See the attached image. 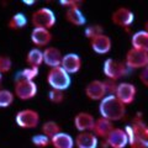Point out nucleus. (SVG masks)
Masks as SVG:
<instances>
[{
    "mask_svg": "<svg viewBox=\"0 0 148 148\" xmlns=\"http://www.w3.org/2000/svg\"><path fill=\"white\" fill-rule=\"evenodd\" d=\"M99 112L101 117L109 121H120L126 115V106L115 95H106L99 104Z\"/></svg>",
    "mask_w": 148,
    "mask_h": 148,
    "instance_id": "1",
    "label": "nucleus"
},
{
    "mask_svg": "<svg viewBox=\"0 0 148 148\" xmlns=\"http://www.w3.org/2000/svg\"><path fill=\"white\" fill-rule=\"evenodd\" d=\"M47 83L52 89L64 91L71 85V75L62 67L51 68L47 74Z\"/></svg>",
    "mask_w": 148,
    "mask_h": 148,
    "instance_id": "2",
    "label": "nucleus"
},
{
    "mask_svg": "<svg viewBox=\"0 0 148 148\" xmlns=\"http://www.w3.org/2000/svg\"><path fill=\"white\" fill-rule=\"evenodd\" d=\"M128 71L130 69L126 66V63L119 62L112 58H108L104 62V66H103V72L105 74V77L114 82H116L119 79H121L122 77L127 75Z\"/></svg>",
    "mask_w": 148,
    "mask_h": 148,
    "instance_id": "3",
    "label": "nucleus"
},
{
    "mask_svg": "<svg viewBox=\"0 0 148 148\" xmlns=\"http://www.w3.org/2000/svg\"><path fill=\"white\" fill-rule=\"evenodd\" d=\"M31 21L35 27L49 30L56 25V16L49 8H40L32 14Z\"/></svg>",
    "mask_w": 148,
    "mask_h": 148,
    "instance_id": "4",
    "label": "nucleus"
},
{
    "mask_svg": "<svg viewBox=\"0 0 148 148\" xmlns=\"http://www.w3.org/2000/svg\"><path fill=\"white\" fill-rule=\"evenodd\" d=\"M37 94V85L34 80H26L21 77L15 79V95L20 100H30Z\"/></svg>",
    "mask_w": 148,
    "mask_h": 148,
    "instance_id": "5",
    "label": "nucleus"
},
{
    "mask_svg": "<svg viewBox=\"0 0 148 148\" xmlns=\"http://www.w3.org/2000/svg\"><path fill=\"white\" fill-rule=\"evenodd\" d=\"M15 121L18 127L25 128V130H31L37 127L40 122V115L37 111L32 109H25L18 111L15 116Z\"/></svg>",
    "mask_w": 148,
    "mask_h": 148,
    "instance_id": "6",
    "label": "nucleus"
},
{
    "mask_svg": "<svg viewBox=\"0 0 148 148\" xmlns=\"http://www.w3.org/2000/svg\"><path fill=\"white\" fill-rule=\"evenodd\" d=\"M125 63L128 69H143L148 64V53L136 48H131L126 54Z\"/></svg>",
    "mask_w": 148,
    "mask_h": 148,
    "instance_id": "7",
    "label": "nucleus"
},
{
    "mask_svg": "<svg viewBox=\"0 0 148 148\" xmlns=\"http://www.w3.org/2000/svg\"><path fill=\"white\" fill-rule=\"evenodd\" d=\"M136 95H137V88L133 84H131V83H119L115 96L125 106L133 104V101L136 100Z\"/></svg>",
    "mask_w": 148,
    "mask_h": 148,
    "instance_id": "8",
    "label": "nucleus"
},
{
    "mask_svg": "<svg viewBox=\"0 0 148 148\" xmlns=\"http://www.w3.org/2000/svg\"><path fill=\"white\" fill-rule=\"evenodd\" d=\"M85 95L88 99H90L92 101H101L108 95L105 82L95 79V80H91L90 83H88L85 86Z\"/></svg>",
    "mask_w": 148,
    "mask_h": 148,
    "instance_id": "9",
    "label": "nucleus"
},
{
    "mask_svg": "<svg viewBox=\"0 0 148 148\" xmlns=\"http://www.w3.org/2000/svg\"><path fill=\"white\" fill-rule=\"evenodd\" d=\"M111 21L119 27L128 29L135 21V14L128 8H119L111 15Z\"/></svg>",
    "mask_w": 148,
    "mask_h": 148,
    "instance_id": "10",
    "label": "nucleus"
},
{
    "mask_svg": "<svg viewBox=\"0 0 148 148\" xmlns=\"http://www.w3.org/2000/svg\"><path fill=\"white\" fill-rule=\"evenodd\" d=\"M105 141L110 148H125L128 146V137L126 131L119 127H114Z\"/></svg>",
    "mask_w": 148,
    "mask_h": 148,
    "instance_id": "11",
    "label": "nucleus"
},
{
    "mask_svg": "<svg viewBox=\"0 0 148 148\" xmlns=\"http://www.w3.org/2000/svg\"><path fill=\"white\" fill-rule=\"evenodd\" d=\"M95 125V119L89 112H78L74 117V126L79 132H91Z\"/></svg>",
    "mask_w": 148,
    "mask_h": 148,
    "instance_id": "12",
    "label": "nucleus"
},
{
    "mask_svg": "<svg viewBox=\"0 0 148 148\" xmlns=\"http://www.w3.org/2000/svg\"><path fill=\"white\" fill-rule=\"evenodd\" d=\"M61 67L66 71L68 74L78 73L82 68V59L75 53H67L63 56Z\"/></svg>",
    "mask_w": 148,
    "mask_h": 148,
    "instance_id": "13",
    "label": "nucleus"
},
{
    "mask_svg": "<svg viewBox=\"0 0 148 148\" xmlns=\"http://www.w3.org/2000/svg\"><path fill=\"white\" fill-rule=\"evenodd\" d=\"M131 127L136 138L141 141H148V125L145 122L141 112H137L136 116L133 117Z\"/></svg>",
    "mask_w": 148,
    "mask_h": 148,
    "instance_id": "14",
    "label": "nucleus"
},
{
    "mask_svg": "<svg viewBox=\"0 0 148 148\" xmlns=\"http://www.w3.org/2000/svg\"><path fill=\"white\" fill-rule=\"evenodd\" d=\"M111 38L109 36H106L105 34L100 35L98 37H95V38L90 40V47L91 49L94 51L95 53L98 54H106L109 53L111 51Z\"/></svg>",
    "mask_w": 148,
    "mask_h": 148,
    "instance_id": "15",
    "label": "nucleus"
},
{
    "mask_svg": "<svg viewBox=\"0 0 148 148\" xmlns=\"http://www.w3.org/2000/svg\"><path fill=\"white\" fill-rule=\"evenodd\" d=\"M31 41L37 47H46L52 41V34L49 32V30L34 27L31 32Z\"/></svg>",
    "mask_w": 148,
    "mask_h": 148,
    "instance_id": "16",
    "label": "nucleus"
},
{
    "mask_svg": "<svg viewBox=\"0 0 148 148\" xmlns=\"http://www.w3.org/2000/svg\"><path fill=\"white\" fill-rule=\"evenodd\" d=\"M63 59V54L58 48L56 47H46L43 51V62L51 68L61 67Z\"/></svg>",
    "mask_w": 148,
    "mask_h": 148,
    "instance_id": "17",
    "label": "nucleus"
},
{
    "mask_svg": "<svg viewBox=\"0 0 148 148\" xmlns=\"http://www.w3.org/2000/svg\"><path fill=\"white\" fill-rule=\"evenodd\" d=\"M112 130H114L112 122L100 116L99 119L95 120V125H94V128H92L91 132L94 133L96 137H101V138H104V140H106Z\"/></svg>",
    "mask_w": 148,
    "mask_h": 148,
    "instance_id": "18",
    "label": "nucleus"
},
{
    "mask_svg": "<svg viewBox=\"0 0 148 148\" xmlns=\"http://www.w3.org/2000/svg\"><path fill=\"white\" fill-rule=\"evenodd\" d=\"M74 142L77 148H98V137L92 132L78 133Z\"/></svg>",
    "mask_w": 148,
    "mask_h": 148,
    "instance_id": "19",
    "label": "nucleus"
},
{
    "mask_svg": "<svg viewBox=\"0 0 148 148\" xmlns=\"http://www.w3.org/2000/svg\"><path fill=\"white\" fill-rule=\"evenodd\" d=\"M131 43H132V48L140 49L142 52L148 53V34L145 30L135 32L132 35Z\"/></svg>",
    "mask_w": 148,
    "mask_h": 148,
    "instance_id": "20",
    "label": "nucleus"
},
{
    "mask_svg": "<svg viewBox=\"0 0 148 148\" xmlns=\"http://www.w3.org/2000/svg\"><path fill=\"white\" fill-rule=\"evenodd\" d=\"M74 143L75 142H74L73 137L66 132L58 133L51 140V145L53 146V148H73Z\"/></svg>",
    "mask_w": 148,
    "mask_h": 148,
    "instance_id": "21",
    "label": "nucleus"
},
{
    "mask_svg": "<svg viewBox=\"0 0 148 148\" xmlns=\"http://www.w3.org/2000/svg\"><path fill=\"white\" fill-rule=\"evenodd\" d=\"M66 18L68 22H71L74 26H83L85 25L86 18L83 15V12L79 8H73V9H68L66 12Z\"/></svg>",
    "mask_w": 148,
    "mask_h": 148,
    "instance_id": "22",
    "label": "nucleus"
},
{
    "mask_svg": "<svg viewBox=\"0 0 148 148\" xmlns=\"http://www.w3.org/2000/svg\"><path fill=\"white\" fill-rule=\"evenodd\" d=\"M26 62L29 64V67H37L43 63V52L38 48H32L26 56Z\"/></svg>",
    "mask_w": 148,
    "mask_h": 148,
    "instance_id": "23",
    "label": "nucleus"
},
{
    "mask_svg": "<svg viewBox=\"0 0 148 148\" xmlns=\"http://www.w3.org/2000/svg\"><path fill=\"white\" fill-rule=\"evenodd\" d=\"M125 131L127 133V137H128V146L130 148H148V141H141L136 138L135 133L132 131V127L131 125H127L125 127Z\"/></svg>",
    "mask_w": 148,
    "mask_h": 148,
    "instance_id": "24",
    "label": "nucleus"
},
{
    "mask_svg": "<svg viewBox=\"0 0 148 148\" xmlns=\"http://www.w3.org/2000/svg\"><path fill=\"white\" fill-rule=\"evenodd\" d=\"M42 132H43V135H46L47 137H49L51 140L56 136V135H58V133H61V126L57 123V122H54V121H47V122H45L42 125Z\"/></svg>",
    "mask_w": 148,
    "mask_h": 148,
    "instance_id": "25",
    "label": "nucleus"
},
{
    "mask_svg": "<svg viewBox=\"0 0 148 148\" xmlns=\"http://www.w3.org/2000/svg\"><path fill=\"white\" fill-rule=\"evenodd\" d=\"M27 24V20H26V16L21 12H17L15 14L10 20H9V27L11 30H18V29H22L25 27Z\"/></svg>",
    "mask_w": 148,
    "mask_h": 148,
    "instance_id": "26",
    "label": "nucleus"
},
{
    "mask_svg": "<svg viewBox=\"0 0 148 148\" xmlns=\"http://www.w3.org/2000/svg\"><path fill=\"white\" fill-rule=\"evenodd\" d=\"M14 101V94L8 89H0V108H9Z\"/></svg>",
    "mask_w": 148,
    "mask_h": 148,
    "instance_id": "27",
    "label": "nucleus"
},
{
    "mask_svg": "<svg viewBox=\"0 0 148 148\" xmlns=\"http://www.w3.org/2000/svg\"><path fill=\"white\" fill-rule=\"evenodd\" d=\"M31 141L36 147H38V148H46V147H48L51 145V138L47 137L46 135H43V133L35 135L31 138Z\"/></svg>",
    "mask_w": 148,
    "mask_h": 148,
    "instance_id": "28",
    "label": "nucleus"
},
{
    "mask_svg": "<svg viewBox=\"0 0 148 148\" xmlns=\"http://www.w3.org/2000/svg\"><path fill=\"white\" fill-rule=\"evenodd\" d=\"M103 34H104L103 26H100L98 24H96V25H90V26H88L85 29V36L89 40L95 38V37H98V36L103 35Z\"/></svg>",
    "mask_w": 148,
    "mask_h": 148,
    "instance_id": "29",
    "label": "nucleus"
},
{
    "mask_svg": "<svg viewBox=\"0 0 148 148\" xmlns=\"http://www.w3.org/2000/svg\"><path fill=\"white\" fill-rule=\"evenodd\" d=\"M17 75L21 77L22 79H26V80H34L35 78L38 75V68L37 67H27L24 69V71H21Z\"/></svg>",
    "mask_w": 148,
    "mask_h": 148,
    "instance_id": "30",
    "label": "nucleus"
},
{
    "mask_svg": "<svg viewBox=\"0 0 148 148\" xmlns=\"http://www.w3.org/2000/svg\"><path fill=\"white\" fill-rule=\"evenodd\" d=\"M12 62L11 58L5 54H0V74H5L11 71Z\"/></svg>",
    "mask_w": 148,
    "mask_h": 148,
    "instance_id": "31",
    "label": "nucleus"
},
{
    "mask_svg": "<svg viewBox=\"0 0 148 148\" xmlns=\"http://www.w3.org/2000/svg\"><path fill=\"white\" fill-rule=\"evenodd\" d=\"M48 99H49V101H52L53 104H61L64 100V94L61 90L51 89L48 92Z\"/></svg>",
    "mask_w": 148,
    "mask_h": 148,
    "instance_id": "32",
    "label": "nucleus"
},
{
    "mask_svg": "<svg viewBox=\"0 0 148 148\" xmlns=\"http://www.w3.org/2000/svg\"><path fill=\"white\" fill-rule=\"evenodd\" d=\"M138 78H140V80H141L142 84L148 88V67L142 69L141 73H140V75H138Z\"/></svg>",
    "mask_w": 148,
    "mask_h": 148,
    "instance_id": "33",
    "label": "nucleus"
},
{
    "mask_svg": "<svg viewBox=\"0 0 148 148\" xmlns=\"http://www.w3.org/2000/svg\"><path fill=\"white\" fill-rule=\"evenodd\" d=\"M61 4L63 6H67L68 9H73V8H79L80 1H75V0H61Z\"/></svg>",
    "mask_w": 148,
    "mask_h": 148,
    "instance_id": "34",
    "label": "nucleus"
},
{
    "mask_svg": "<svg viewBox=\"0 0 148 148\" xmlns=\"http://www.w3.org/2000/svg\"><path fill=\"white\" fill-rule=\"evenodd\" d=\"M24 4H27V5H32V4H35V0H24Z\"/></svg>",
    "mask_w": 148,
    "mask_h": 148,
    "instance_id": "35",
    "label": "nucleus"
},
{
    "mask_svg": "<svg viewBox=\"0 0 148 148\" xmlns=\"http://www.w3.org/2000/svg\"><path fill=\"white\" fill-rule=\"evenodd\" d=\"M145 31L148 34V21H146V24H145Z\"/></svg>",
    "mask_w": 148,
    "mask_h": 148,
    "instance_id": "36",
    "label": "nucleus"
},
{
    "mask_svg": "<svg viewBox=\"0 0 148 148\" xmlns=\"http://www.w3.org/2000/svg\"><path fill=\"white\" fill-rule=\"evenodd\" d=\"M1 82H3V74H0V86H1Z\"/></svg>",
    "mask_w": 148,
    "mask_h": 148,
    "instance_id": "37",
    "label": "nucleus"
},
{
    "mask_svg": "<svg viewBox=\"0 0 148 148\" xmlns=\"http://www.w3.org/2000/svg\"><path fill=\"white\" fill-rule=\"evenodd\" d=\"M147 67H148V64H147Z\"/></svg>",
    "mask_w": 148,
    "mask_h": 148,
    "instance_id": "38",
    "label": "nucleus"
}]
</instances>
